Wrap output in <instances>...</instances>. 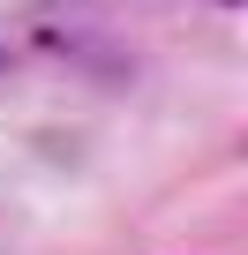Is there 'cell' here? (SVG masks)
<instances>
[{"label":"cell","instance_id":"1","mask_svg":"<svg viewBox=\"0 0 248 255\" xmlns=\"http://www.w3.org/2000/svg\"><path fill=\"white\" fill-rule=\"evenodd\" d=\"M0 75H8V45H0Z\"/></svg>","mask_w":248,"mask_h":255}]
</instances>
